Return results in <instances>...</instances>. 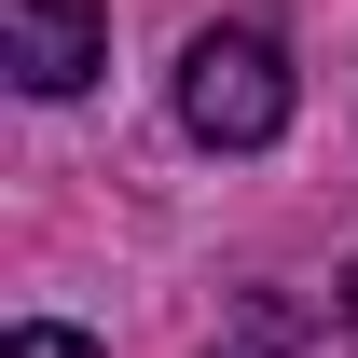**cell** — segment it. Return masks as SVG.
Instances as JSON below:
<instances>
[{
    "instance_id": "cell-1",
    "label": "cell",
    "mask_w": 358,
    "mask_h": 358,
    "mask_svg": "<svg viewBox=\"0 0 358 358\" xmlns=\"http://www.w3.org/2000/svg\"><path fill=\"white\" fill-rule=\"evenodd\" d=\"M179 124L207 138V152L289 138V55H275L262 28H193V55H179Z\"/></svg>"
},
{
    "instance_id": "cell-2",
    "label": "cell",
    "mask_w": 358,
    "mask_h": 358,
    "mask_svg": "<svg viewBox=\"0 0 358 358\" xmlns=\"http://www.w3.org/2000/svg\"><path fill=\"white\" fill-rule=\"evenodd\" d=\"M0 69L28 96H83L110 69V14L96 0H0Z\"/></svg>"
},
{
    "instance_id": "cell-3",
    "label": "cell",
    "mask_w": 358,
    "mask_h": 358,
    "mask_svg": "<svg viewBox=\"0 0 358 358\" xmlns=\"http://www.w3.org/2000/svg\"><path fill=\"white\" fill-rule=\"evenodd\" d=\"M0 358H96V331H55V317H28V331H14Z\"/></svg>"
},
{
    "instance_id": "cell-4",
    "label": "cell",
    "mask_w": 358,
    "mask_h": 358,
    "mask_svg": "<svg viewBox=\"0 0 358 358\" xmlns=\"http://www.w3.org/2000/svg\"><path fill=\"white\" fill-rule=\"evenodd\" d=\"M331 317H345V345H358V262H345V303H331Z\"/></svg>"
},
{
    "instance_id": "cell-5",
    "label": "cell",
    "mask_w": 358,
    "mask_h": 358,
    "mask_svg": "<svg viewBox=\"0 0 358 358\" xmlns=\"http://www.w3.org/2000/svg\"><path fill=\"white\" fill-rule=\"evenodd\" d=\"M248 358H262V345H248Z\"/></svg>"
}]
</instances>
